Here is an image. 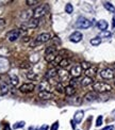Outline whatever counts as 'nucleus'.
Masks as SVG:
<instances>
[{"label": "nucleus", "instance_id": "obj_1", "mask_svg": "<svg viewBox=\"0 0 115 130\" xmlns=\"http://www.w3.org/2000/svg\"><path fill=\"white\" fill-rule=\"evenodd\" d=\"M48 11H49V7L47 3L41 4L39 7H37L36 9L33 11V18H35V19L42 18V17H44L45 15L48 13Z\"/></svg>", "mask_w": 115, "mask_h": 130}, {"label": "nucleus", "instance_id": "obj_2", "mask_svg": "<svg viewBox=\"0 0 115 130\" xmlns=\"http://www.w3.org/2000/svg\"><path fill=\"white\" fill-rule=\"evenodd\" d=\"M93 90L94 92H98V93H107V92H111L112 91V86L108 83L104 82H96L93 84Z\"/></svg>", "mask_w": 115, "mask_h": 130}, {"label": "nucleus", "instance_id": "obj_3", "mask_svg": "<svg viewBox=\"0 0 115 130\" xmlns=\"http://www.w3.org/2000/svg\"><path fill=\"white\" fill-rule=\"evenodd\" d=\"M51 40V35L50 33H42V34H39L38 36L35 38L34 41H33L32 43H31V47H35L37 46V45H41V44H44V43H47L49 42V41Z\"/></svg>", "mask_w": 115, "mask_h": 130}, {"label": "nucleus", "instance_id": "obj_4", "mask_svg": "<svg viewBox=\"0 0 115 130\" xmlns=\"http://www.w3.org/2000/svg\"><path fill=\"white\" fill-rule=\"evenodd\" d=\"M91 26H92V23L85 17H79L76 23V27L79 29H88Z\"/></svg>", "mask_w": 115, "mask_h": 130}, {"label": "nucleus", "instance_id": "obj_5", "mask_svg": "<svg viewBox=\"0 0 115 130\" xmlns=\"http://www.w3.org/2000/svg\"><path fill=\"white\" fill-rule=\"evenodd\" d=\"M69 75H70V73H68L66 69H64V68L58 69V76L60 78L61 83L65 82V81H69Z\"/></svg>", "mask_w": 115, "mask_h": 130}, {"label": "nucleus", "instance_id": "obj_6", "mask_svg": "<svg viewBox=\"0 0 115 130\" xmlns=\"http://www.w3.org/2000/svg\"><path fill=\"white\" fill-rule=\"evenodd\" d=\"M19 36H20V30H18V29H14V30L7 33V38L10 42L16 41L17 38H19Z\"/></svg>", "mask_w": 115, "mask_h": 130}, {"label": "nucleus", "instance_id": "obj_7", "mask_svg": "<svg viewBox=\"0 0 115 130\" xmlns=\"http://www.w3.org/2000/svg\"><path fill=\"white\" fill-rule=\"evenodd\" d=\"M35 88H36V85L34 83H23V85H20L19 91L21 93H31L35 90Z\"/></svg>", "mask_w": 115, "mask_h": 130}, {"label": "nucleus", "instance_id": "obj_8", "mask_svg": "<svg viewBox=\"0 0 115 130\" xmlns=\"http://www.w3.org/2000/svg\"><path fill=\"white\" fill-rule=\"evenodd\" d=\"M114 75H115V73L113 72L111 68H104V69H102L101 72H100V76H101V78H104V79H113V78H114Z\"/></svg>", "mask_w": 115, "mask_h": 130}, {"label": "nucleus", "instance_id": "obj_9", "mask_svg": "<svg viewBox=\"0 0 115 130\" xmlns=\"http://www.w3.org/2000/svg\"><path fill=\"white\" fill-rule=\"evenodd\" d=\"M81 73H82V67H81V65H79V64L74 65L70 69V75L74 77V78H78L81 75Z\"/></svg>", "mask_w": 115, "mask_h": 130}, {"label": "nucleus", "instance_id": "obj_10", "mask_svg": "<svg viewBox=\"0 0 115 130\" xmlns=\"http://www.w3.org/2000/svg\"><path fill=\"white\" fill-rule=\"evenodd\" d=\"M38 97L41 98V99L49 100V99L55 98V96H54V94H52L51 92H49V91H43V92H39L38 93Z\"/></svg>", "mask_w": 115, "mask_h": 130}, {"label": "nucleus", "instance_id": "obj_11", "mask_svg": "<svg viewBox=\"0 0 115 130\" xmlns=\"http://www.w3.org/2000/svg\"><path fill=\"white\" fill-rule=\"evenodd\" d=\"M81 40H82V33L79 32V31H75V32L69 36V41L73 43H79Z\"/></svg>", "mask_w": 115, "mask_h": 130}, {"label": "nucleus", "instance_id": "obj_12", "mask_svg": "<svg viewBox=\"0 0 115 130\" xmlns=\"http://www.w3.org/2000/svg\"><path fill=\"white\" fill-rule=\"evenodd\" d=\"M38 23H39L38 19H35V18H33V17H32V18H31L29 21H27L23 27V28H32V29H34V28H36L37 26H38Z\"/></svg>", "mask_w": 115, "mask_h": 130}, {"label": "nucleus", "instance_id": "obj_13", "mask_svg": "<svg viewBox=\"0 0 115 130\" xmlns=\"http://www.w3.org/2000/svg\"><path fill=\"white\" fill-rule=\"evenodd\" d=\"M97 98H98V95L94 91L93 92H88V93H86L84 95V100H86V101H94Z\"/></svg>", "mask_w": 115, "mask_h": 130}, {"label": "nucleus", "instance_id": "obj_14", "mask_svg": "<svg viewBox=\"0 0 115 130\" xmlns=\"http://www.w3.org/2000/svg\"><path fill=\"white\" fill-rule=\"evenodd\" d=\"M83 115H84V112H83L82 110L77 111L74 115V122L76 124H80L81 121H82V119H83Z\"/></svg>", "mask_w": 115, "mask_h": 130}, {"label": "nucleus", "instance_id": "obj_15", "mask_svg": "<svg viewBox=\"0 0 115 130\" xmlns=\"http://www.w3.org/2000/svg\"><path fill=\"white\" fill-rule=\"evenodd\" d=\"M85 77H90V78H93L94 76H96L97 74V67L96 66H92V67H90L88 69L85 70Z\"/></svg>", "mask_w": 115, "mask_h": 130}, {"label": "nucleus", "instance_id": "obj_16", "mask_svg": "<svg viewBox=\"0 0 115 130\" xmlns=\"http://www.w3.org/2000/svg\"><path fill=\"white\" fill-rule=\"evenodd\" d=\"M64 93L66 94V96L71 97V96H74L75 94H76V88H74V86H71V85H67L66 88H65Z\"/></svg>", "mask_w": 115, "mask_h": 130}, {"label": "nucleus", "instance_id": "obj_17", "mask_svg": "<svg viewBox=\"0 0 115 130\" xmlns=\"http://www.w3.org/2000/svg\"><path fill=\"white\" fill-rule=\"evenodd\" d=\"M58 76V69L57 68H50L49 70H47L46 73V78L47 79H52V78H54V77Z\"/></svg>", "mask_w": 115, "mask_h": 130}, {"label": "nucleus", "instance_id": "obj_18", "mask_svg": "<svg viewBox=\"0 0 115 130\" xmlns=\"http://www.w3.org/2000/svg\"><path fill=\"white\" fill-rule=\"evenodd\" d=\"M8 92H9V85H8V83L4 81H0V94L3 95V94H7Z\"/></svg>", "mask_w": 115, "mask_h": 130}, {"label": "nucleus", "instance_id": "obj_19", "mask_svg": "<svg viewBox=\"0 0 115 130\" xmlns=\"http://www.w3.org/2000/svg\"><path fill=\"white\" fill-rule=\"evenodd\" d=\"M93 82H94V81H93V78L85 77V78H83V79L80 81V83H81V85H82V86H88V85H91Z\"/></svg>", "mask_w": 115, "mask_h": 130}, {"label": "nucleus", "instance_id": "obj_20", "mask_svg": "<svg viewBox=\"0 0 115 130\" xmlns=\"http://www.w3.org/2000/svg\"><path fill=\"white\" fill-rule=\"evenodd\" d=\"M57 56H58V52H54V54H46V56H45V60H46L47 62H49V63H52L53 61L55 60Z\"/></svg>", "mask_w": 115, "mask_h": 130}, {"label": "nucleus", "instance_id": "obj_21", "mask_svg": "<svg viewBox=\"0 0 115 130\" xmlns=\"http://www.w3.org/2000/svg\"><path fill=\"white\" fill-rule=\"evenodd\" d=\"M98 28L100 29V30H102V31H106L107 30V28H108V23H107L104 19H102V20H99L98 21Z\"/></svg>", "mask_w": 115, "mask_h": 130}, {"label": "nucleus", "instance_id": "obj_22", "mask_svg": "<svg viewBox=\"0 0 115 130\" xmlns=\"http://www.w3.org/2000/svg\"><path fill=\"white\" fill-rule=\"evenodd\" d=\"M54 52H58L57 46L51 45V46H48L46 48V50H45V56H46V54H54Z\"/></svg>", "mask_w": 115, "mask_h": 130}, {"label": "nucleus", "instance_id": "obj_23", "mask_svg": "<svg viewBox=\"0 0 115 130\" xmlns=\"http://www.w3.org/2000/svg\"><path fill=\"white\" fill-rule=\"evenodd\" d=\"M49 83L47 81H43L41 84L38 85V88H39V92H43V91H47L49 90Z\"/></svg>", "mask_w": 115, "mask_h": 130}, {"label": "nucleus", "instance_id": "obj_24", "mask_svg": "<svg viewBox=\"0 0 115 130\" xmlns=\"http://www.w3.org/2000/svg\"><path fill=\"white\" fill-rule=\"evenodd\" d=\"M104 7L106 8V9L108 10L109 12H111V13H115V8H114V5H113L112 3H110V2H104Z\"/></svg>", "mask_w": 115, "mask_h": 130}, {"label": "nucleus", "instance_id": "obj_25", "mask_svg": "<svg viewBox=\"0 0 115 130\" xmlns=\"http://www.w3.org/2000/svg\"><path fill=\"white\" fill-rule=\"evenodd\" d=\"M10 80H11V84H12L13 86H16L17 84H18V82H19L18 77L15 76V75H13V76L10 77Z\"/></svg>", "mask_w": 115, "mask_h": 130}, {"label": "nucleus", "instance_id": "obj_26", "mask_svg": "<svg viewBox=\"0 0 115 130\" xmlns=\"http://www.w3.org/2000/svg\"><path fill=\"white\" fill-rule=\"evenodd\" d=\"M68 101L70 103H75V105H81V102H82V99L80 97H74V98H69Z\"/></svg>", "mask_w": 115, "mask_h": 130}, {"label": "nucleus", "instance_id": "obj_27", "mask_svg": "<svg viewBox=\"0 0 115 130\" xmlns=\"http://www.w3.org/2000/svg\"><path fill=\"white\" fill-rule=\"evenodd\" d=\"M69 64H70V61H69L68 59H63V60L61 61V63H60L59 65L61 66V68H64V69H65V68H66Z\"/></svg>", "mask_w": 115, "mask_h": 130}, {"label": "nucleus", "instance_id": "obj_28", "mask_svg": "<svg viewBox=\"0 0 115 130\" xmlns=\"http://www.w3.org/2000/svg\"><path fill=\"white\" fill-rule=\"evenodd\" d=\"M100 43H101V38L99 36L94 37V38L91 40V44H92L93 46H98V45H100Z\"/></svg>", "mask_w": 115, "mask_h": 130}, {"label": "nucleus", "instance_id": "obj_29", "mask_svg": "<svg viewBox=\"0 0 115 130\" xmlns=\"http://www.w3.org/2000/svg\"><path fill=\"white\" fill-rule=\"evenodd\" d=\"M111 35H112V33L110 32V31H101L100 32V34H99V37H107V38H109V37H111Z\"/></svg>", "mask_w": 115, "mask_h": 130}, {"label": "nucleus", "instance_id": "obj_30", "mask_svg": "<svg viewBox=\"0 0 115 130\" xmlns=\"http://www.w3.org/2000/svg\"><path fill=\"white\" fill-rule=\"evenodd\" d=\"M55 90H57V92H59V93H64L65 88L63 86V84L61 83V82H59V83L55 85Z\"/></svg>", "mask_w": 115, "mask_h": 130}, {"label": "nucleus", "instance_id": "obj_31", "mask_svg": "<svg viewBox=\"0 0 115 130\" xmlns=\"http://www.w3.org/2000/svg\"><path fill=\"white\" fill-rule=\"evenodd\" d=\"M27 78L30 80H35V79H37V75L33 72H29V73H27Z\"/></svg>", "mask_w": 115, "mask_h": 130}, {"label": "nucleus", "instance_id": "obj_32", "mask_svg": "<svg viewBox=\"0 0 115 130\" xmlns=\"http://www.w3.org/2000/svg\"><path fill=\"white\" fill-rule=\"evenodd\" d=\"M65 11H66L67 14H71V13H73V11H74L73 4H71V3H67L66 7H65Z\"/></svg>", "mask_w": 115, "mask_h": 130}, {"label": "nucleus", "instance_id": "obj_33", "mask_svg": "<svg viewBox=\"0 0 115 130\" xmlns=\"http://www.w3.org/2000/svg\"><path fill=\"white\" fill-rule=\"evenodd\" d=\"M25 122H18V123H16V124H14L13 125V128L14 129H19V128H23V126H25Z\"/></svg>", "mask_w": 115, "mask_h": 130}, {"label": "nucleus", "instance_id": "obj_34", "mask_svg": "<svg viewBox=\"0 0 115 130\" xmlns=\"http://www.w3.org/2000/svg\"><path fill=\"white\" fill-rule=\"evenodd\" d=\"M78 83H79V81L77 78H73V79L69 80V85L74 86V88H76V85H78Z\"/></svg>", "mask_w": 115, "mask_h": 130}, {"label": "nucleus", "instance_id": "obj_35", "mask_svg": "<svg viewBox=\"0 0 115 130\" xmlns=\"http://www.w3.org/2000/svg\"><path fill=\"white\" fill-rule=\"evenodd\" d=\"M81 67H82V69L86 70V69H88L90 67H92V65H91L88 62H83V63H81Z\"/></svg>", "mask_w": 115, "mask_h": 130}, {"label": "nucleus", "instance_id": "obj_36", "mask_svg": "<svg viewBox=\"0 0 115 130\" xmlns=\"http://www.w3.org/2000/svg\"><path fill=\"white\" fill-rule=\"evenodd\" d=\"M102 125V116L99 115L98 117H97V121H96V126L97 127H99V126Z\"/></svg>", "mask_w": 115, "mask_h": 130}, {"label": "nucleus", "instance_id": "obj_37", "mask_svg": "<svg viewBox=\"0 0 115 130\" xmlns=\"http://www.w3.org/2000/svg\"><path fill=\"white\" fill-rule=\"evenodd\" d=\"M26 3H27L28 5H34V4H36V3H38V1H37V0H27Z\"/></svg>", "mask_w": 115, "mask_h": 130}, {"label": "nucleus", "instance_id": "obj_38", "mask_svg": "<svg viewBox=\"0 0 115 130\" xmlns=\"http://www.w3.org/2000/svg\"><path fill=\"white\" fill-rule=\"evenodd\" d=\"M58 128H59V122H55V123L52 124L50 130H58Z\"/></svg>", "mask_w": 115, "mask_h": 130}, {"label": "nucleus", "instance_id": "obj_39", "mask_svg": "<svg viewBox=\"0 0 115 130\" xmlns=\"http://www.w3.org/2000/svg\"><path fill=\"white\" fill-rule=\"evenodd\" d=\"M5 25H7V23H5L4 19H1V18H0V30L4 28Z\"/></svg>", "mask_w": 115, "mask_h": 130}, {"label": "nucleus", "instance_id": "obj_40", "mask_svg": "<svg viewBox=\"0 0 115 130\" xmlns=\"http://www.w3.org/2000/svg\"><path fill=\"white\" fill-rule=\"evenodd\" d=\"M31 65L28 64V63H23V64H20V68H30Z\"/></svg>", "mask_w": 115, "mask_h": 130}, {"label": "nucleus", "instance_id": "obj_41", "mask_svg": "<svg viewBox=\"0 0 115 130\" xmlns=\"http://www.w3.org/2000/svg\"><path fill=\"white\" fill-rule=\"evenodd\" d=\"M102 130H114V126H107Z\"/></svg>", "mask_w": 115, "mask_h": 130}, {"label": "nucleus", "instance_id": "obj_42", "mask_svg": "<svg viewBox=\"0 0 115 130\" xmlns=\"http://www.w3.org/2000/svg\"><path fill=\"white\" fill-rule=\"evenodd\" d=\"M3 130H12V129H11V127H10L9 124H7V125L4 126V128H3Z\"/></svg>", "mask_w": 115, "mask_h": 130}, {"label": "nucleus", "instance_id": "obj_43", "mask_svg": "<svg viewBox=\"0 0 115 130\" xmlns=\"http://www.w3.org/2000/svg\"><path fill=\"white\" fill-rule=\"evenodd\" d=\"M47 129H48V126H47V125H44L43 127L39 128V130H47Z\"/></svg>", "mask_w": 115, "mask_h": 130}, {"label": "nucleus", "instance_id": "obj_44", "mask_svg": "<svg viewBox=\"0 0 115 130\" xmlns=\"http://www.w3.org/2000/svg\"><path fill=\"white\" fill-rule=\"evenodd\" d=\"M112 27H113V28H114V27H115V15H114V16H113V23H112Z\"/></svg>", "mask_w": 115, "mask_h": 130}, {"label": "nucleus", "instance_id": "obj_45", "mask_svg": "<svg viewBox=\"0 0 115 130\" xmlns=\"http://www.w3.org/2000/svg\"><path fill=\"white\" fill-rule=\"evenodd\" d=\"M71 126H73V128H75V126H76V124H75L74 121H71Z\"/></svg>", "mask_w": 115, "mask_h": 130}, {"label": "nucleus", "instance_id": "obj_46", "mask_svg": "<svg viewBox=\"0 0 115 130\" xmlns=\"http://www.w3.org/2000/svg\"><path fill=\"white\" fill-rule=\"evenodd\" d=\"M30 130H39V129H37V128H35V127H30Z\"/></svg>", "mask_w": 115, "mask_h": 130}, {"label": "nucleus", "instance_id": "obj_47", "mask_svg": "<svg viewBox=\"0 0 115 130\" xmlns=\"http://www.w3.org/2000/svg\"><path fill=\"white\" fill-rule=\"evenodd\" d=\"M111 69H112V70H113V72H114V73H115V64H114V65H113V67H112V68H111Z\"/></svg>", "mask_w": 115, "mask_h": 130}]
</instances>
